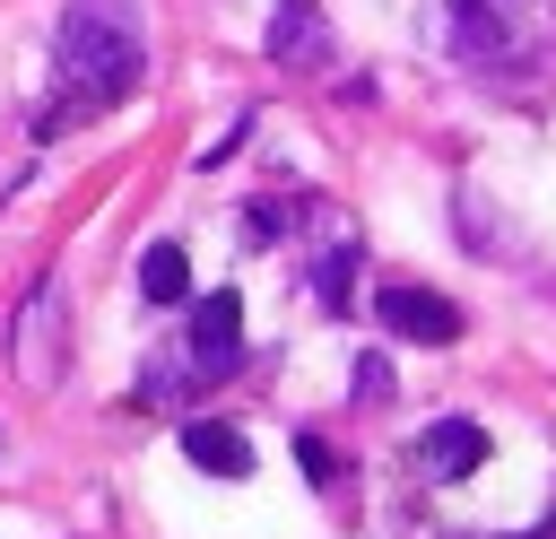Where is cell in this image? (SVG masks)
I'll use <instances>...</instances> for the list:
<instances>
[{
    "instance_id": "cell-1",
    "label": "cell",
    "mask_w": 556,
    "mask_h": 539,
    "mask_svg": "<svg viewBox=\"0 0 556 539\" xmlns=\"http://www.w3.org/2000/svg\"><path fill=\"white\" fill-rule=\"evenodd\" d=\"M52 52H61L70 96H78L87 113L122 104V96L139 87V70H148V35H139V9H130V0H70Z\"/></svg>"
},
{
    "instance_id": "cell-2",
    "label": "cell",
    "mask_w": 556,
    "mask_h": 539,
    "mask_svg": "<svg viewBox=\"0 0 556 539\" xmlns=\"http://www.w3.org/2000/svg\"><path fill=\"white\" fill-rule=\"evenodd\" d=\"M374 313H382L391 339H417V348H452V339H460V304L434 296V287H408V278H391V287L374 296Z\"/></svg>"
},
{
    "instance_id": "cell-3",
    "label": "cell",
    "mask_w": 556,
    "mask_h": 539,
    "mask_svg": "<svg viewBox=\"0 0 556 539\" xmlns=\"http://www.w3.org/2000/svg\"><path fill=\"white\" fill-rule=\"evenodd\" d=\"M191 365H200L208 383L243 365V296H235V287H217V296L191 304Z\"/></svg>"
},
{
    "instance_id": "cell-4",
    "label": "cell",
    "mask_w": 556,
    "mask_h": 539,
    "mask_svg": "<svg viewBox=\"0 0 556 539\" xmlns=\"http://www.w3.org/2000/svg\"><path fill=\"white\" fill-rule=\"evenodd\" d=\"M52 322H61V278L43 270V278L26 287V304H17V374H26V383H52V374H61Z\"/></svg>"
},
{
    "instance_id": "cell-5",
    "label": "cell",
    "mask_w": 556,
    "mask_h": 539,
    "mask_svg": "<svg viewBox=\"0 0 556 539\" xmlns=\"http://www.w3.org/2000/svg\"><path fill=\"white\" fill-rule=\"evenodd\" d=\"M261 52H269L278 70H330V17H321V0H278Z\"/></svg>"
},
{
    "instance_id": "cell-6",
    "label": "cell",
    "mask_w": 556,
    "mask_h": 539,
    "mask_svg": "<svg viewBox=\"0 0 556 539\" xmlns=\"http://www.w3.org/2000/svg\"><path fill=\"white\" fill-rule=\"evenodd\" d=\"M486 461V426L478 417H434L426 435H417V469L426 478H469Z\"/></svg>"
},
{
    "instance_id": "cell-7",
    "label": "cell",
    "mask_w": 556,
    "mask_h": 539,
    "mask_svg": "<svg viewBox=\"0 0 556 539\" xmlns=\"http://www.w3.org/2000/svg\"><path fill=\"white\" fill-rule=\"evenodd\" d=\"M182 461H191V469H217V478H243V469H252V443H243L235 426L191 417V426H182Z\"/></svg>"
},
{
    "instance_id": "cell-8",
    "label": "cell",
    "mask_w": 556,
    "mask_h": 539,
    "mask_svg": "<svg viewBox=\"0 0 556 539\" xmlns=\"http://www.w3.org/2000/svg\"><path fill=\"white\" fill-rule=\"evenodd\" d=\"M139 296H148V304H191V261H182V243H148V252H139Z\"/></svg>"
},
{
    "instance_id": "cell-9",
    "label": "cell",
    "mask_w": 556,
    "mask_h": 539,
    "mask_svg": "<svg viewBox=\"0 0 556 539\" xmlns=\"http://www.w3.org/2000/svg\"><path fill=\"white\" fill-rule=\"evenodd\" d=\"M348 278H356V235L330 243V252L313 261V296H321V313H348Z\"/></svg>"
}]
</instances>
